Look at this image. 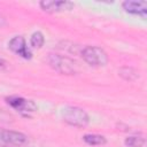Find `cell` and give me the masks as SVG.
Returning <instances> with one entry per match:
<instances>
[{
  "label": "cell",
  "instance_id": "obj_1",
  "mask_svg": "<svg viewBox=\"0 0 147 147\" xmlns=\"http://www.w3.org/2000/svg\"><path fill=\"white\" fill-rule=\"evenodd\" d=\"M63 121L75 127H85L90 123V117L87 113L76 106H67L62 109Z\"/></svg>",
  "mask_w": 147,
  "mask_h": 147
},
{
  "label": "cell",
  "instance_id": "obj_2",
  "mask_svg": "<svg viewBox=\"0 0 147 147\" xmlns=\"http://www.w3.org/2000/svg\"><path fill=\"white\" fill-rule=\"evenodd\" d=\"M48 63L54 70L63 75H75L78 70L77 63L72 59L60 54H49Z\"/></svg>",
  "mask_w": 147,
  "mask_h": 147
},
{
  "label": "cell",
  "instance_id": "obj_3",
  "mask_svg": "<svg viewBox=\"0 0 147 147\" xmlns=\"http://www.w3.org/2000/svg\"><path fill=\"white\" fill-rule=\"evenodd\" d=\"M83 60L91 67H105L108 62L107 53L98 46H86L82 49Z\"/></svg>",
  "mask_w": 147,
  "mask_h": 147
},
{
  "label": "cell",
  "instance_id": "obj_4",
  "mask_svg": "<svg viewBox=\"0 0 147 147\" xmlns=\"http://www.w3.org/2000/svg\"><path fill=\"white\" fill-rule=\"evenodd\" d=\"M28 144V137L18 131L0 129V147H22Z\"/></svg>",
  "mask_w": 147,
  "mask_h": 147
},
{
  "label": "cell",
  "instance_id": "obj_5",
  "mask_svg": "<svg viewBox=\"0 0 147 147\" xmlns=\"http://www.w3.org/2000/svg\"><path fill=\"white\" fill-rule=\"evenodd\" d=\"M6 102L17 113L22 114L23 116H29L31 113L37 110V106L32 100L25 99L23 96L10 95L6 98Z\"/></svg>",
  "mask_w": 147,
  "mask_h": 147
},
{
  "label": "cell",
  "instance_id": "obj_6",
  "mask_svg": "<svg viewBox=\"0 0 147 147\" xmlns=\"http://www.w3.org/2000/svg\"><path fill=\"white\" fill-rule=\"evenodd\" d=\"M8 47L13 53L25 60H30L32 57V53L28 47L25 39L22 36H15L14 38H11L10 41L8 42Z\"/></svg>",
  "mask_w": 147,
  "mask_h": 147
},
{
  "label": "cell",
  "instance_id": "obj_7",
  "mask_svg": "<svg viewBox=\"0 0 147 147\" xmlns=\"http://www.w3.org/2000/svg\"><path fill=\"white\" fill-rule=\"evenodd\" d=\"M42 10L47 13H60L70 10L74 7V3L71 1L67 0H44L39 2Z\"/></svg>",
  "mask_w": 147,
  "mask_h": 147
},
{
  "label": "cell",
  "instance_id": "obj_8",
  "mask_svg": "<svg viewBox=\"0 0 147 147\" xmlns=\"http://www.w3.org/2000/svg\"><path fill=\"white\" fill-rule=\"evenodd\" d=\"M123 9L132 15L140 16L141 18H146L147 16V2L146 1H137V0H126L122 3Z\"/></svg>",
  "mask_w": 147,
  "mask_h": 147
},
{
  "label": "cell",
  "instance_id": "obj_9",
  "mask_svg": "<svg viewBox=\"0 0 147 147\" xmlns=\"http://www.w3.org/2000/svg\"><path fill=\"white\" fill-rule=\"evenodd\" d=\"M83 140L88 146H102L107 144V139L101 134H94V133H87L83 137Z\"/></svg>",
  "mask_w": 147,
  "mask_h": 147
},
{
  "label": "cell",
  "instance_id": "obj_10",
  "mask_svg": "<svg viewBox=\"0 0 147 147\" xmlns=\"http://www.w3.org/2000/svg\"><path fill=\"white\" fill-rule=\"evenodd\" d=\"M146 142V139L142 134H133L124 140V145L126 147H142Z\"/></svg>",
  "mask_w": 147,
  "mask_h": 147
},
{
  "label": "cell",
  "instance_id": "obj_11",
  "mask_svg": "<svg viewBox=\"0 0 147 147\" xmlns=\"http://www.w3.org/2000/svg\"><path fill=\"white\" fill-rule=\"evenodd\" d=\"M118 74L123 79L129 80V82L136 80L139 77V72L132 67H123L118 70Z\"/></svg>",
  "mask_w": 147,
  "mask_h": 147
},
{
  "label": "cell",
  "instance_id": "obj_12",
  "mask_svg": "<svg viewBox=\"0 0 147 147\" xmlns=\"http://www.w3.org/2000/svg\"><path fill=\"white\" fill-rule=\"evenodd\" d=\"M45 42V37L40 31H36L31 34L30 38V45L34 48H40Z\"/></svg>",
  "mask_w": 147,
  "mask_h": 147
},
{
  "label": "cell",
  "instance_id": "obj_13",
  "mask_svg": "<svg viewBox=\"0 0 147 147\" xmlns=\"http://www.w3.org/2000/svg\"><path fill=\"white\" fill-rule=\"evenodd\" d=\"M5 67H6V62H5L3 60L0 59V69H3Z\"/></svg>",
  "mask_w": 147,
  "mask_h": 147
}]
</instances>
